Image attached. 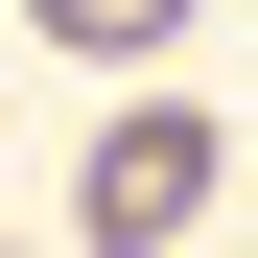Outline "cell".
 <instances>
[{
	"label": "cell",
	"instance_id": "obj_1",
	"mask_svg": "<svg viewBox=\"0 0 258 258\" xmlns=\"http://www.w3.org/2000/svg\"><path fill=\"white\" fill-rule=\"evenodd\" d=\"M71 211H94V235H188V211H211V117H188V94H141L94 164H71Z\"/></svg>",
	"mask_w": 258,
	"mask_h": 258
},
{
	"label": "cell",
	"instance_id": "obj_2",
	"mask_svg": "<svg viewBox=\"0 0 258 258\" xmlns=\"http://www.w3.org/2000/svg\"><path fill=\"white\" fill-rule=\"evenodd\" d=\"M188 0H47V47H164Z\"/></svg>",
	"mask_w": 258,
	"mask_h": 258
}]
</instances>
